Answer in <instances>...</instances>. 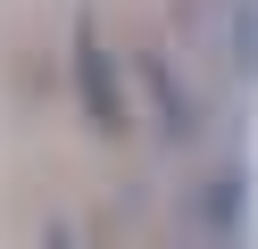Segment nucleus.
Masks as SVG:
<instances>
[{
  "label": "nucleus",
  "instance_id": "nucleus-1",
  "mask_svg": "<svg viewBox=\"0 0 258 249\" xmlns=\"http://www.w3.org/2000/svg\"><path fill=\"white\" fill-rule=\"evenodd\" d=\"M75 92H84V116L100 133H125V92H117V58L100 50V25L75 17Z\"/></svg>",
  "mask_w": 258,
  "mask_h": 249
},
{
  "label": "nucleus",
  "instance_id": "nucleus-2",
  "mask_svg": "<svg viewBox=\"0 0 258 249\" xmlns=\"http://www.w3.org/2000/svg\"><path fill=\"white\" fill-rule=\"evenodd\" d=\"M142 83H150V100H158V125H167V141H191V125H200V116H191L183 75H175L167 58H150V66H142Z\"/></svg>",
  "mask_w": 258,
  "mask_h": 249
},
{
  "label": "nucleus",
  "instance_id": "nucleus-3",
  "mask_svg": "<svg viewBox=\"0 0 258 249\" xmlns=\"http://www.w3.org/2000/svg\"><path fill=\"white\" fill-rule=\"evenodd\" d=\"M208 216H217V232L233 241V224H241V183H217V191H208Z\"/></svg>",
  "mask_w": 258,
  "mask_h": 249
},
{
  "label": "nucleus",
  "instance_id": "nucleus-4",
  "mask_svg": "<svg viewBox=\"0 0 258 249\" xmlns=\"http://www.w3.org/2000/svg\"><path fill=\"white\" fill-rule=\"evenodd\" d=\"M42 249H75V241H67V232H50V241H42Z\"/></svg>",
  "mask_w": 258,
  "mask_h": 249
}]
</instances>
